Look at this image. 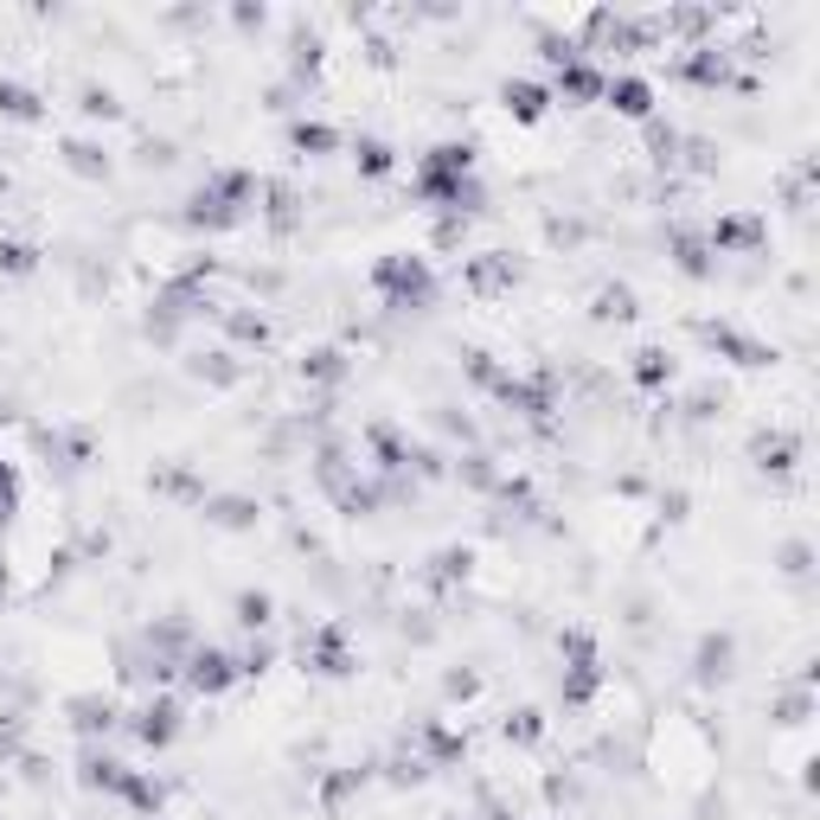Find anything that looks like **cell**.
Masks as SVG:
<instances>
[{
    "label": "cell",
    "instance_id": "cell-1",
    "mask_svg": "<svg viewBox=\"0 0 820 820\" xmlns=\"http://www.w3.org/2000/svg\"><path fill=\"white\" fill-rule=\"evenodd\" d=\"M251 206H257V180L231 167V174H212L206 187L192 192V212H187V219L224 231V224H244V219H251Z\"/></svg>",
    "mask_w": 820,
    "mask_h": 820
},
{
    "label": "cell",
    "instance_id": "cell-2",
    "mask_svg": "<svg viewBox=\"0 0 820 820\" xmlns=\"http://www.w3.org/2000/svg\"><path fill=\"white\" fill-rule=\"evenodd\" d=\"M373 289L385 296V308H430L436 301V269L423 257H410V251H391V257H378Z\"/></svg>",
    "mask_w": 820,
    "mask_h": 820
},
{
    "label": "cell",
    "instance_id": "cell-3",
    "mask_svg": "<svg viewBox=\"0 0 820 820\" xmlns=\"http://www.w3.org/2000/svg\"><path fill=\"white\" fill-rule=\"evenodd\" d=\"M564 654H570V679H564V706H590L602 686V661L597 647H590V634H564Z\"/></svg>",
    "mask_w": 820,
    "mask_h": 820
},
{
    "label": "cell",
    "instance_id": "cell-4",
    "mask_svg": "<svg viewBox=\"0 0 820 820\" xmlns=\"http://www.w3.org/2000/svg\"><path fill=\"white\" fill-rule=\"evenodd\" d=\"M231 679H237V661H231L224 647H192V654H187V686H192V692L219 699Z\"/></svg>",
    "mask_w": 820,
    "mask_h": 820
},
{
    "label": "cell",
    "instance_id": "cell-5",
    "mask_svg": "<svg viewBox=\"0 0 820 820\" xmlns=\"http://www.w3.org/2000/svg\"><path fill=\"white\" fill-rule=\"evenodd\" d=\"M135 738L148 750H167L180 738V706H174V699H148V706L135 711Z\"/></svg>",
    "mask_w": 820,
    "mask_h": 820
},
{
    "label": "cell",
    "instance_id": "cell-6",
    "mask_svg": "<svg viewBox=\"0 0 820 820\" xmlns=\"http://www.w3.org/2000/svg\"><path fill=\"white\" fill-rule=\"evenodd\" d=\"M602 90H609V77H602L597 65H584V52L558 65V97H570V103H597Z\"/></svg>",
    "mask_w": 820,
    "mask_h": 820
},
{
    "label": "cell",
    "instance_id": "cell-7",
    "mask_svg": "<svg viewBox=\"0 0 820 820\" xmlns=\"http://www.w3.org/2000/svg\"><path fill=\"white\" fill-rule=\"evenodd\" d=\"M602 97H609V110L634 115V122H641V115H654V84H647V77H609V90H602Z\"/></svg>",
    "mask_w": 820,
    "mask_h": 820
},
{
    "label": "cell",
    "instance_id": "cell-8",
    "mask_svg": "<svg viewBox=\"0 0 820 820\" xmlns=\"http://www.w3.org/2000/svg\"><path fill=\"white\" fill-rule=\"evenodd\" d=\"M500 97H507V110L520 115V122H539V115L552 110V90H545V84H525V77H513Z\"/></svg>",
    "mask_w": 820,
    "mask_h": 820
},
{
    "label": "cell",
    "instance_id": "cell-9",
    "mask_svg": "<svg viewBox=\"0 0 820 820\" xmlns=\"http://www.w3.org/2000/svg\"><path fill=\"white\" fill-rule=\"evenodd\" d=\"M763 244V224L756 219H718L711 224V251H756Z\"/></svg>",
    "mask_w": 820,
    "mask_h": 820
},
{
    "label": "cell",
    "instance_id": "cell-10",
    "mask_svg": "<svg viewBox=\"0 0 820 820\" xmlns=\"http://www.w3.org/2000/svg\"><path fill=\"white\" fill-rule=\"evenodd\" d=\"M513 276H520V269H513L507 257H475L468 263V282H475V289H513Z\"/></svg>",
    "mask_w": 820,
    "mask_h": 820
},
{
    "label": "cell",
    "instance_id": "cell-11",
    "mask_svg": "<svg viewBox=\"0 0 820 820\" xmlns=\"http://www.w3.org/2000/svg\"><path fill=\"white\" fill-rule=\"evenodd\" d=\"M353 160H359V174H366V180H385V174H391V142L366 135V142L353 148Z\"/></svg>",
    "mask_w": 820,
    "mask_h": 820
},
{
    "label": "cell",
    "instance_id": "cell-12",
    "mask_svg": "<svg viewBox=\"0 0 820 820\" xmlns=\"http://www.w3.org/2000/svg\"><path fill=\"white\" fill-rule=\"evenodd\" d=\"M314 673H328V679L353 673V661H346V647H340V634H334V629H328L321 641H314Z\"/></svg>",
    "mask_w": 820,
    "mask_h": 820
},
{
    "label": "cell",
    "instance_id": "cell-13",
    "mask_svg": "<svg viewBox=\"0 0 820 820\" xmlns=\"http://www.w3.org/2000/svg\"><path fill=\"white\" fill-rule=\"evenodd\" d=\"M706 237H692V231H679V237H673V257H679V269H686V276H706L711 263H706Z\"/></svg>",
    "mask_w": 820,
    "mask_h": 820
},
{
    "label": "cell",
    "instance_id": "cell-14",
    "mask_svg": "<svg viewBox=\"0 0 820 820\" xmlns=\"http://www.w3.org/2000/svg\"><path fill=\"white\" fill-rule=\"evenodd\" d=\"M0 115H13V122H33L38 115V97L26 84H0Z\"/></svg>",
    "mask_w": 820,
    "mask_h": 820
},
{
    "label": "cell",
    "instance_id": "cell-15",
    "mask_svg": "<svg viewBox=\"0 0 820 820\" xmlns=\"http://www.w3.org/2000/svg\"><path fill=\"white\" fill-rule=\"evenodd\" d=\"M289 142H296L301 154H328V148H334V129H328V122H296Z\"/></svg>",
    "mask_w": 820,
    "mask_h": 820
},
{
    "label": "cell",
    "instance_id": "cell-16",
    "mask_svg": "<svg viewBox=\"0 0 820 820\" xmlns=\"http://www.w3.org/2000/svg\"><path fill=\"white\" fill-rule=\"evenodd\" d=\"M301 373H308V378H328V385H334V378L346 373V359H340L334 346H321V353H308V366H301Z\"/></svg>",
    "mask_w": 820,
    "mask_h": 820
},
{
    "label": "cell",
    "instance_id": "cell-17",
    "mask_svg": "<svg viewBox=\"0 0 820 820\" xmlns=\"http://www.w3.org/2000/svg\"><path fill=\"white\" fill-rule=\"evenodd\" d=\"M602 308H597V314H602V321H629V314H634V296H629V289H602Z\"/></svg>",
    "mask_w": 820,
    "mask_h": 820
},
{
    "label": "cell",
    "instance_id": "cell-18",
    "mask_svg": "<svg viewBox=\"0 0 820 820\" xmlns=\"http://www.w3.org/2000/svg\"><path fill=\"white\" fill-rule=\"evenodd\" d=\"M641 366H634V378L641 385H661V378H673V366H667V353H634Z\"/></svg>",
    "mask_w": 820,
    "mask_h": 820
},
{
    "label": "cell",
    "instance_id": "cell-19",
    "mask_svg": "<svg viewBox=\"0 0 820 820\" xmlns=\"http://www.w3.org/2000/svg\"><path fill=\"white\" fill-rule=\"evenodd\" d=\"M212 520L219 525H251L257 513H251V500H212Z\"/></svg>",
    "mask_w": 820,
    "mask_h": 820
},
{
    "label": "cell",
    "instance_id": "cell-20",
    "mask_svg": "<svg viewBox=\"0 0 820 820\" xmlns=\"http://www.w3.org/2000/svg\"><path fill=\"white\" fill-rule=\"evenodd\" d=\"M237 622H244V629H263V622H269V597H237Z\"/></svg>",
    "mask_w": 820,
    "mask_h": 820
},
{
    "label": "cell",
    "instance_id": "cell-21",
    "mask_svg": "<svg viewBox=\"0 0 820 820\" xmlns=\"http://www.w3.org/2000/svg\"><path fill=\"white\" fill-rule=\"evenodd\" d=\"M33 244H0V269H13V276H26L33 269Z\"/></svg>",
    "mask_w": 820,
    "mask_h": 820
},
{
    "label": "cell",
    "instance_id": "cell-22",
    "mask_svg": "<svg viewBox=\"0 0 820 820\" xmlns=\"http://www.w3.org/2000/svg\"><path fill=\"white\" fill-rule=\"evenodd\" d=\"M71 167H77V174H103L110 160H103V154L90 148V142H71Z\"/></svg>",
    "mask_w": 820,
    "mask_h": 820
},
{
    "label": "cell",
    "instance_id": "cell-23",
    "mask_svg": "<svg viewBox=\"0 0 820 820\" xmlns=\"http://www.w3.org/2000/svg\"><path fill=\"white\" fill-rule=\"evenodd\" d=\"M13 507H20V475H13V468L0 462V520H7Z\"/></svg>",
    "mask_w": 820,
    "mask_h": 820
},
{
    "label": "cell",
    "instance_id": "cell-24",
    "mask_svg": "<svg viewBox=\"0 0 820 820\" xmlns=\"http://www.w3.org/2000/svg\"><path fill=\"white\" fill-rule=\"evenodd\" d=\"M507 738H520V744H532V738H539V711H520V724H507Z\"/></svg>",
    "mask_w": 820,
    "mask_h": 820
},
{
    "label": "cell",
    "instance_id": "cell-25",
    "mask_svg": "<svg viewBox=\"0 0 820 820\" xmlns=\"http://www.w3.org/2000/svg\"><path fill=\"white\" fill-rule=\"evenodd\" d=\"M84 110H90V115H115V97H110V90H84Z\"/></svg>",
    "mask_w": 820,
    "mask_h": 820
}]
</instances>
